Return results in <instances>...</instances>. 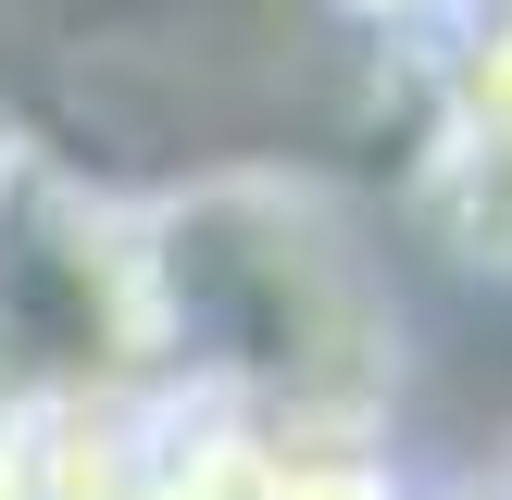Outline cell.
Listing matches in <instances>:
<instances>
[{
    "mask_svg": "<svg viewBox=\"0 0 512 500\" xmlns=\"http://www.w3.org/2000/svg\"><path fill=\"white\" fill-rule=\"evenodd\" d=\"M400 488H413V463L388 438V450H275L250 500H400Z\"/></svg>",
    "mask_w": 512,
    "mask_h": 500,
    "instance_id": "cell-4",
    "label": "cell"
},
{
    "mask_svg": "<svg viewBox=\"0 0 512 500\" xmlns=\"http://www.w3.org/2000/svg\"><path fill=\"white\" fill-rule=\"evenodd\" d=\"M425 63V138H413V225L463 275L512 288V0H463Z\"/></svg>",
    "mask_w": 512,
    "mask_h": 500,
    "instance_id": "cell-3",
    "label": "cell"
},
{
    "mask_svg": "<svg viewBox=\"0 0 512 500\" xmlns=\"http://www.w3.org/2000/svg\"><path fill=\"white\" fill-rule=\"evenodd\" d=\"M150 375L225 400L263 450L400 438V288L325 175L213 163L138 200Z\"/></svg>",
    "mask_w": 512,
    "mask_h": 500,
    "instance_id": "cell-1",
    "label": "cell"
},
{
    "mask_svg": "<svg viewBox=\"0 0 512 500\" xmlns=\"http://www.w3.org/2000/svg\"><path fill=\"white\" fill-rule=\"evenodd\" d=\"M138 375H150L138 200L13 138L0 163V388L50 400V388H138Z\"/></svg>",
    "mask_w": 512,
    "mask_h": 500,
    "instance_id": "cell-2",
    "label": "cell"
},
{
    "mask_svg": "<svg viewBox=\"0 0 512 500\" xmlns=\"http://www.w3.org/2000/svg\"><path fill=\"white\" fill-rule=\"evenodd\" d=\"M400 500H488V488H475V475H413Z\"/></svg>",
    "mask_w": 512,
    "mask_h": 500,
    "instance_id": "cell-6",
    "label": "cell"
},
{
    "mask_svg": "<svg viewBox=\"0 0 512 500\" xmlns=\"http://www.w3.org/2000/svg\"><path fill=\"white\" fill-rule=\"evenodd\" d=\"M325 13H338L350 38H388V50H425V38H438L450 13H463V0H325Z\"/></svg>",
    "mask_w": 512,
    "mask_h": 500,
    "instance_id": "cell-5",
    "label": "cell"
},
{
    "mask_svg": "<svg viewBox=\"0 0 512 500\" xmlns=\"http://www.w3.org/2000/svg\"><path fill=\"white\" fill-rule=\"evenodd\" d=\"M13 138H25V125H13V113H0V163H13Z\"/></svg>",
    "mask_w": 512,
    "mask_h": 500,
    "instance_id": "cell-8",
    "label": "cell"
},
{
    "mask_svg": "<svg viewBox=\"0 0 512 500\" xmlns=\"http://www.w3.org/2000/svg\"><path fill=\"white\" fill-rule=\"evenodd\" d=\"M475 488H488V500H512V450H500V463H488V475H475Z\"/></svg>",
    "mask_w": 512,
    "mask_h": 500,
    "instance_id": "cell-7",
    "label": "cell"
}]
</instances>
